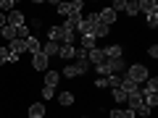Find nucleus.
<instances>
[{"instance_id": "f257e3e1", "label": "nucleus", "mask_w": 158, "mask_h": 118, "mask_svg": "<svg viewBox=\"0 0 158 118\" xmlns=\"http://www.w3.org/2000/svg\"><path fill=\"white\" fill-rule=\"evenodd\" d=\"M124 76L129 79V81H135V84H145V79L150 76V71H148L142 63H132V66H127V71H124Z\"/></svg>"}, {"instance_id": "f03ea898", "label": "nucleus", "mask_w": 158, "mask_h": 118, "mask_svg": "<svg viewBox=\"0 0 158 118\" xmlns=\"http://www.w3.org/2000/svg\"><path fill=\"white\" fill-rule=\"evenodd\" d=\"M32 68L34 71H48V68H50V58H48L45 53H34L32 55Z\"/></svg>"}, {"instance_id": "7ed1b4c3", "label": "nucleus", "mask_w": 158, "mask_h": 118, "mask_svg": "<svg viewBox=\"0 0 158 118\" xmlns=\"http://www.w3.org/2000/svg\"><path fill=\"white\" fill-rule=\"evenodd\" d=\"M6 24H8V26H13V29H19V26H24V24H27V18H24L21 11H16V8H13V11L6 16Z\"/></svg>"}, {"instance_id": "20e7f679", "label": "nucleus", "mask_w": 158, "mask_h": 118, "mask_svg": "<svg viewBox=\"0 0 158 118\" xmlns=\"http://www.w3.org/2000/svg\"><path fill=\"white\" fill-rule=\"evenodd\" d=\"M58 58H61V61H66V63H74V61H77V45H61Z\"/></svg>"}, {"instance_id": "39448f33", "label": "nucleus", "mask_w": 158, "mask_h": 118, "mask_svg": "<svg viewBox=\"0 0 158 118\" xmlns=\"http://www.w3.org/2000/svg\"><path fill=\"white\" fill-rule=\"evenodd\" d=\"M118 89H124L127 97H129V95H142V87L135 84V81H129L127 76H121V84H118Z\"/></svg>"}, {"instance_id": "423d86ee", "label": "nucleus", "mask_w": 158, "mask_h": 118, "mask_svg": "<svg viewBox=\"0 0 158 118\" xmlns=\"http://www.w3.org/2000/svg\"><path fill=\"white\" fill-rule=\"evenodd\" d=\"M27 116H29V118H45V116H48L45 102H32V105H29V110H27Z\"/></svg>"}, {"instance_id": "0eeeda50", "label": "nucleus", "mask_w": 158, "mask_h": 118, "mask_svg": "<svg viewBox=\"0 0 158 118\" xmlns=\"http://www.w3.org/2000/svg\"><path fill=\"white\" fill-rule=\"evenodd\" d=\"M103 53H106V61L124 58V47H121V45H106V47H103Z\"/></svg>"}, {"instance_id": "6e6552de", "label": "nucleus", "mask_w": 158, "mask_h": 118, "mask_svg": "<svg viewBox=\"0 0 158 118\" xmlns=\"http://www.w3.org/2000/svg\"><path fill=\"white\" fill-rule=\"evenodd\" d=\"M87 61H90V66H103V63H106V53H103V47L90 50V53H87Z\"/></svg>"}, {"instance_id": "1a4fd4ad", "label": "nucleus", "mask_w": 158, "mask_h": 118, "mask_svg": "<svg viewBox=\"0 0 158 118\" xmlns=\"http://www.w3.org/2000/svg\"><path fill=\"white\" fill-rule=\"evenodd\" d=\"M82 21H85V13H71V16H66V21H63V26H69L71 32H77V29L82 26Z\"/></svg>"}, {"instance_id": "9d476101", "label": "nucleus", "mask_w": 158, "mask_h": 118, "mask_svg": "<svg viewBox=\"0 0 158 118\" xmlns=\"http://www.w3.org/2000/svg\"><path fill=\"white\" fill-rule=\"evenodd\" d=\"M106 63H108V68H111V73H116V76H124V71H127V61H124V58L106 61Z\"/></svg>"}, {"instance_id": "9b49d317", "label": "nucleus", "mask_w": 158, "mask_h": 118, "mask_svg": "<svg viewBox=\"0 0 158 118\" xmlns=\"http://www.w3.org/2000/svg\"><path fill=\"white\" fill-rule=\"evenodd\" d=\"M24 45H27V53H29V55H34V53H40V50H42V42H40V39L34 37V34H29V37L24 39Z\"/></svg>"}, {"instance_id": "f8f14e48", "label": "nucleus", "mask_w": 158, "mask_h": 118, "mask_svg": "<svg viewBox=\"0 0 158 118\" xmlns=\"http://www.w3.org/2000/svg\"><path fill=\"white\" fill-rule=\"evenodd\" d=\"M137 8H140V13H158V3L156 0H137Z\"/></svg>"}, {"instance_id": "ddd939ff", "label": "nucleus", "mask_w": 158, "mask_h": 118, "mask_svg": "<svg viewBox=\"0 0 158 118\" xmlns=\"http://www.w3.org/2000/svg\"><path fill=\"white\" fill-rule=\"evenodd\" d=\"M98 47V39L92 37V34H85V37L79 39V50H85V53H90V50H95Z\"/></svg>"}, {"instance_id": "4468645a", "label": "nucleus", "mask_w": 158, "mask_h": 118, "mask_svg": "<svg viewBox=\"0 0 158 118\" xmlns=\"http://www.w3.org/2000/svg\"><path fill=\"white\" fill-rule=\"evenodd\" d=\"M98 18H100V24H106V26H113V24H116V13H113L111 8H103V11L98 13Z\"/></svg>"}, {"instance_id": "2eb2a0df", "label": "nucleus", "mask_w": 158, "mask_h": 118, "mask_svg": "<svg viewBox=\"0 0 158 118\" xmlns=\"http://www.w3.org/2000/svg\"><path fill=\"white\" fill-rule=\"evenodd\" d=\"M61 76H66V79H77V76H82V68H79L77 63H66V66H63V71H61Z\"/></svg>"}, {"instance_id": "dca6fc26", "label": "nucleus", "mask_w": 158, "mask_h": 118, "mask_svg": "<svg viewBox=\"0 0 158 118\" xmlns=\"http://www.w3.org/2000/svg\"><path fill=\"white\" fill-rule=\"evenodd\" d=\"M158 92V76H148L145 87H142V95H156Z\"/></svg>"}, {"instance_id": "f3484780", "label": "nucleus", "mask_w": 158, "mask_h": 118, "mask_svg": "<svg viewBox=\"0 0 158 118\" xmlns=\"http://www.w3.org/2000/svg\"><path fill=\"white\" fill-rule=\"evenodd\" d=\"M58 81H61V73H58V71H50V68H48V71H45V87L56 89Z\"/></svg>"}, {"instance_id": "a211bd4d", "label": "nucleus", "mask_w": 158, "mask_h": 118, "mask_svg": "<svg viewBox=\"0 0 158 118\" xmlns=\"http://www.w3.org/2000/svg\"><path fill=\"white\" fill-rule=\"evenodd\" d=\"M58 50H61V45H58V42H50V39H48L45 45H42V50H40V53H45L48 58H58Z\"/></svg>"}, {"instance_id": "6ab92c4d", "label": "nucleus", "mask_w": 158, "mask_h": 118, "mask_svg": "<svg viewBox=\"0 0 158 118\" xmlns=\"http://www.w3.org/2000/svg\"><path fill=\"white\" fill-rule=\"evenodd\" d=\"M140 108H142V95H129V97H127V110L137 113Z\"/></svg>"}, {"instance_id": "aec40b11", "label": "nucleus", "mask_w": 158, "mask_h": 118, "mask_svg": "<svg viewBox=\"0 0 158 118\" xmlns=\"http://www.w3.org/2000/svg\"><path fill=\"white\" fill-rule=\"evenodd\" d=\"M8 53H13V55H24V53H27L24 39H13V42H8Z\"/></svg>"}, {"instance_id": "412c9836", "label": "nucleus", "mask_w": 158, "mask_h": 118, "mask_svg": "<svg viewBox=\"0 0 158 118\" xmlns=\"http://www.w3.org/2000/svg\"><path fill=\"white\" fill-rule=\"evenodd\" d=\"M0 39H6V45H8V42H13V39H19V37H16V29L6 24V26L0 29Z\"/></svg>"}, {"instance_id": "4be33fe9", "label": "nucleus", "mask_w": 158, "mask_h": 118, "mask_svg": "<svg viewBox=\"0 0 158 118\" xmlns=\"http://www.w3.org/2000/svg\"><path fill=\"white\" fill-rule=\"evenodd\" d=\"M111 118H137V113H132V110H127V108H113L111 113H108Z\"/></svg>"}, {"instance_id": "5701e85b", "label": "nucleus", "mask_w": 158, "mask_h": 118, "mask_svg": "<svg viewBox=\"0 0 158 118\" xmlns=\"http://www.w3.org/2000/svg\"><path fill=\"white\" fill-rule=\"evenodd\" d=\"M74 100H77V97H74L71 92H61V95H58V105H61V108H71Z\"/></svg>"}, {"instance_id": "b1692460", "label": "nucleus", "mask_w": 158, "mask_h": 118, "mask_svg": "<svg viewBox=\"0 0 158 118\" xmlns=\"http://www.w3.org/2000/svg\"><path fill=\"white\" fill-rule=\"evenodd\" d=\"M124 13H127V16H137V13H140V8H137V0H127Z\"/></svg>"}, {"instance_id": "393cba45", "label": "nucleus", "mask_w": 158, "mask_h": 118, "mask_svg": "<svg viewBox=\"0 0 158 118\" xmlns=\"http://www.w3.org/2000/svg\"><path fill=\"white\" fill-rule=\"evenodd\" d=\"M82 8H85L82 0H71V3H69V16H71V13H82Z\"/></svg>"}, {"instance_id": "a878e982", "label": "nucleus", "mask_w": 158, "mask_h": 118, "mask_svg": "<svg viewBox=\"0 0 158 118\" xmlns=\"http://www.w3.org/2000/svg\"><path fill=\"white\" fill-rule=\"evenodd\" d=\"M106 84H108V89H116V87L121 84V76H116V73H111V76H106Z\"/></svg>"}, {"instance_id": "bb28decb", "label": "nucleus", "mask_w": 158, "mask_h": 118, "mask_svg": "<svg viewBox=\"0 0 158 118\" xmlns=\"http://www.w3.org/2000/svg\"><path fill=\"white\" fill-rule=\"evenodd\" d=\"M111 97H113L116 102H127V92L118 89V87H116V89H111Z\"/></svg>"}, {"instance_id": "cd10ccee", "label": "nucleus", "mask_w": 158, "mask_h": 118, "mask_svg": "<svg viewBox=\"0 0 158 118\" xmlns=\"http://www.w3.org/2000/svg\"><path fill=\"white\" fill-rule=\"evenodd\" d=\"M95 73H98V76H111V68H108V63H103V66H95Z\"/></svg>"}, {"instance_id": "c85d7f7f", "label": "nucleus", "mask_w": 158, "mask_h": 118, "mask_svg": "<svg viewBox=\"0 0 158 118\" xmlns=\"http://www.w3.org/2000/svg\"><path fill=\"white\" fill-rule=\"evenodd\" d=\"M13 6H16L13 0H0V8H3V13H11V11H13Z\"/></svg>"}, {"instance_id": "c756f323", "label": "nucleus", "mask_w": 158, "mask_h": 118, "mask_svg": "<svg viewBox=\"0 0 158 118\" xmlns=\"http://www.w3.org/2000/svg\"><path fill=\"white\" fill-rule=\"evenodd\" d=\"M40 95H42V100H53V97H56V89H50V87H42V92H40Z\"/></svg>"}, {"instance_id": "7c9ffc66", "label": "nucleus", "mask_w": 158, "mask_h": 118, "mask_svg": "<svg viewBox=\"0 0 158 118\" xmlns=\"http://www.w3.org/2000/svg\"><path fill=\"white\" fill-rule=\"evenodd\" d=\"M145 18H148V26H150V29H156V26H158V13H148Z\"/></svg>"}, {"instance_id": "2f4dec72", "label": "nucleus", "mask_w": 158, "mask_h": 118, "mask_svg": "<svg viewBox=\"0 0 158 118\" xmlns=\"http://www.w3.org/2000/svg\"><path fill=\"white\" fill-rule=\"evenodd\" d=\"M48 39H50V42L58 39V26H48Z\"/></svg>"}, {"instance_id": "473e14b6", "label": "nucleus", "mask_w": 158, "mask_h": 118, "mask_svg": "<svg viewBox=\"0 0 158 118\" xmlns=\"http://www.w3.org/2000/svg\"><path fill=\"white\" fill-rule=\"evenodd\" d=\"M137 113H140L142 118H150V116H153V108H148V105H142V108H140V110H137Z\"/></svg>"}, {"instance_id": "72a5a7b5", "label": "nucleus", "mask_w": 158, "mask_h": 118, "mask_svg": "<svg viewBox=\"0 0 158 118\" xmlns=\"http://www.w3.org/2000/svg\"><path fill=\"white\" fill-rule=\"evenodd\" d=\"M8 63V47H0V66Z\"/></svg>"}, {"instance_id": "f704fd0d", "label": "nucleus", "mask_w": 158, "mask_h": 118, "mask_svg": "<svg viewBox=\"0 0 158 118\" xmlns=\"http://www.w3.org/2000/svg\"><path fill=\"white\" fill-rule=\"evenodd\" d=\"M95 87H98V89H108V84H106V76H98V79H95Z\"/></svg>"}, {"instance_id": "c9c22d12", "label": "nucleus", "mask_w": 158, "mask_h": 118, "mask_svg": "<svg viewBox=\"0 0 158 118\" xmlns=\"http://www.w3.org/2000/svg\"><path fill=\"white\" fill-rule=\"evenodd\" d=\"M148 55H150V58H158V47L150 45V47H148Z\"/></svg>"}, {"instance_id": "e433bc0d", "label": "nucleus", "mask_w": 158, "mask_h": 118, "mask_svg": "<svg viewBox=\"0 0 158 118\" xmlns=\"http://www.w3.org/2000/svg\"><path fill=\"white\" fill-rule=\"evenodd\" d=\"M19 58H21V55H13V53H8V63H11V66H13V63H19Z\"/></svg>"}, {"instance_id": "4c0bfd02", "label": "nucleus", "mask_w": 158, "mask_h": 118, "mask_svg": "<svg viewBox=\"0 0 158 118\" xmlns=\"http://www.w3.org/2000/svg\"><path fill=\"white\" fill-rule=\"evenodd\" d=\"M3 26H6V13L0 11V29H3Z\"/></svg>"}]
</instances>
